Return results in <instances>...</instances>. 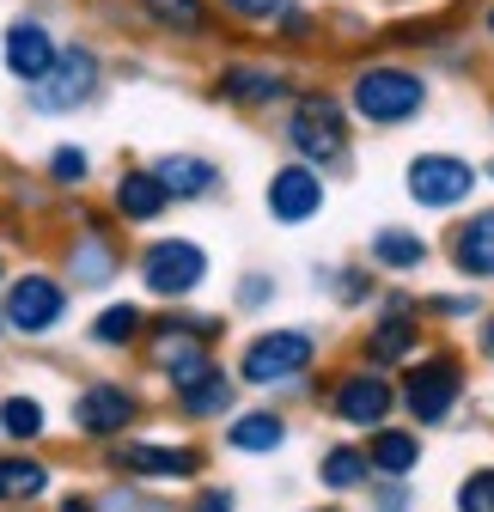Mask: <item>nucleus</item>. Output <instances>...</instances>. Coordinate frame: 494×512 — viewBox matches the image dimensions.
<instances>
[{"label": "nucleus", "instance_id": "nucleus-6", "mask_svg": "<svg viewBox=\"0 0 494 512\" xmlns=\"http://www.w3.org/2000/svg\"><path fill=\"white\" fill-rule=\"evenodd\" d=\"M476 196V165L470 159H452V153H421L415 165H409V202H421V208H458V202H470Z\"/></svg>", "mask_w": 494, "mask_h": 512}, {"label": "nucleus", "instance_id": "nucleus-39", "mask_svg": "<svg viewBox=\"0 0 494 512\" xmlns=\"http://www.w3.org/2000/svg\"><path fill=\"white\" fill-rule=\"evenodd\" d=\"M0 330H7V317H0Z\"/></svg>", "mask_w": 494, "mask_h": 512}, {"label": "nucleus", "instance_id": "nucleus-2", "mask_svg": "<svg viewBox=\"0 0 494 512\" xmlns=\"http://www.w3.org/2000/svg\"><path fill=\"white\" fill-rule=\"evenodd\" d=\"M427 104V80L409 68H360L354 74V110L373 128H397L409 116H421Z\"/></svg>", "mask_w": 494, "mask_h": 512}, {"label": "nucleus", "instance_id": "nucleus-26", "mask_svg": "<svg viewBox=\"0 0 494 512\" xmlns=\"http://www.w3.org/2000/svg\"><path fill=\"white\" fill-rule=\"evenodd\" d=\"M43 427H49V415H43L37 397L13 391L7 403H0V433H7V439H43Z\"/></svg>", "mask_w": 494, "mask_h": 512}, {"label": "nucleus", "instance_id": "nucleus-38", "mask_svg": "<svg viewBox=\"0 0 494 512\" xmlns=\"http://www.w3.org/2000/svg\"><path fill=\"white\" fill-rule=\"evenodd\" d=\"M0 275H7V256H0Z\"/></svg>", "mask_w": 494, "mask_h": 512}, {"label": "nucleus", "instance_id": "nucleus-25", "mask_svg": "<svg viewBox=\"0 0 494 512\" xmlns=\"http://www.w3.org/2000/svg\"><path fill=\"white\" fill-rule=\"evenodd\" d=\"M373 263H385V269H421L427 263V244L415 232H403V226H385L373 238Z\"/></svg>", "mask_w": 494, "mask_h": 512}, {"label": "nucleus", "instance_id": "nucleus-14", "mask_svg": "<svg viewBox=\"0 0 494 512\" xmlns=\"http://www.w3.org/2000/svg\"><path fill=\"white\" fill-rule=\"evenodd\" d=\"M116 464L129 476H196L202 452H190V445H129V452H116Z\"/></svg>", "mask_w": 494, "mask_h": 512}, {"label": "nucleus", "instance_id": "nucleus-28", "mask_svg": "<svg viewBox=\"0 0 494 512\" xmlns=\"http://www.w3.org/2000/svg\"><path fill=\"white\" fill-rule=\"evenodd\" d=\"M360 482H366V452H354V445L324 452V488H360Z\"/></svg>", "mask_w": 494, "mask_h": 512}, {"label": "nucleus", "instance_id": "nucleus-4", "mask_svg": "<svg viewBox=\"0 0 494 512\" xmlns=\"http://www.w3.org/2000/svg\"><path fill=\"white\" fill-rule=\"evenodd\" d=\"M0 317H7V330H19V336H49L61 317H68V287L55 275H43V269H31V275H19L7 287Z\"/></svg>", "mask_w": 494, "mask_h": 512}, {"label": "nucleus", "instance_id": "nucleus-27", "mask_svg": "<svg viewBox=\"0 0 494 512\" xmlns=\"http://www.w3.org/2000/svg\"><path fill=\"white\" fill-rule=\"evenodd\" d=\"M141 13L165 31H183V37L202 31V0H141Z\"/></svg>", "mask_w": 494, "mask_h": 512}, {"label": "nucleus", "instance_id": "nucleus-21", "mask_svg": "<svg viewBox=\"0 0 494 512\" xmlns=\"http://www.w3.org/2000/svg\"><path fill=\"white\" fill-rule=\"evenodd\" d=\"M421 464V439L403 427H385L373 445H366V470H385V476H409Z\"/></svg>", "mask_w": 494, "mask_h": 512}, {"label": "nucleus", "instance_id": "nucleus-12", "mask_svg": "<svg viewBox=\"0 0 494 512\" xmlns=\"http://www.w3.org/2000/svg\"><path fill=\"white\" fill-rule=\"evenodd\" d=\"M391 384L379 378V372H348L342 384H336V397H330V409L342 415V421H354V427H379L385 415H391Z\"/></svg>", "mask_w": 494, "mask_h": 512}, {"label": "nucleus", "instance_id": "nucleus-24", "mask_svg": "<svg viewBox=\"0 0 494 512\" xmlns=\"http://www.w3.org/2000/svg\"><path fill=\"white\" fill-rule=\"evenodd\" d=\"M415 342H421V330L397 311V317H385V324L366 336V360H373V366H385V360H409V348H415Z\"/></svg>", "mask_w": 494, "mask_h": 512}, {"label": "nucleus", "instance_id": "nucleus-36", "mask_svg": "<svg viewBox=\"0 0 494 512\" xmlns=\"http://www.w3.org/2000/svg\"><path fill=\"white\" fill-rule=\"evenodd\" d=\"M482 342H488V354H494V324H488V336H482Z\"/></svg>", "mask_w": 494, "mask_h": 512}, {"label": "nucleus", "instance_id": "nucleus-34", "mask_svg": "<svg viewBox=\"0 0 494 512\" xmlns=\"http://www.w3.org/2000/svg\"><path fill=\"white\" fill-rule=\"evenodd\" d=\"M409 506V494L403 488H385V500H379V512H403Z\"/></svg>", "mask_w": 494, "mask_h": 512}, {"label": "nucleus", "instance_id": "nucleus-29", "mask_svg": "<svg viewBox=\"0 0 494 512\" xmlns=\"http://www.w3.org/2000/svg\"><path fill=\"white\" fill-rule=\"evenodd\" d=\"M92 177V159L74 147V141H61L55 153H49V183H61V189H74V183H86Z\"/></svg>", "mask_w": 494, "mask_h": 512}, {"label": "nucleus", "instance_id": "nucleus-15", "mask_svg": "<svg viewBox=\"0 0 494 512\" xmlns=\"http://www.w3.org/2000/svg\"><path fill=\"white\" fill-rule=\"evenodd\" d=\"M49 494V464L31 452H7L0 458V506H31Z\"/></svg>", "mask_w": 494, "mask_h": 512}, {"label": "nucleus", "instance_id": "nucleus-22", "mask_svg": "<svg viewBox=\"0 0 494 512\" xmlns=\"http://www.w3.org/2000/svg\"><path fill=\"white\" fill-rule=\"evenodd\" d=\"M141 330H147L141 305H104L92 317V342L98 348H129V342H141Z\"/></svg>", "mask_w": 494, "mask_h": 512}, {"label": "nucleus", "instance_id": "nucleus-8", "mask_svg": "<svg viewBox=\"0 0 494 512\" xmlns=\"http://www.w3.org/2000/svg\"><path fill=\"white\" fill-rule=\"evenodd\" d=\"M55 31H49V19H37V13H19L7 31H0V68H7L19 86H37L43 74H49V61H55Z\"/></svg>", "mask_w": 494, "mask_h": 512}, {"label": "nucleus", "instance_id": "nucleus-19", "mask_svg": "<svg viewBox=\"0 0 494 512\" xmlns=\"http://www.w3.org/2000/svg\"><path fill=\"white\" fill-rule=\"evenodd\" d=\"M220 98H232V104H244V110H257V104H275V98H287V80L275 74V68H226L220 74V86H214Z\"/></svg>", "mask_w": 494, "mask_h": 512}, {"label": "nucleus", "instance_id": "nucleus-37", "mask_svg": "<svg viewBox=\"0 0 494 512\" xmlns=\"http://www.w3.org/2000/svg\"><path fill=\"white\" fill-rule=\"evenodd\" d=\"M488 37H494V7H488Z\"/></svg>", "mask_w": 494, "mask_h": 512}, {"label": "nucleus", "instance_id": "nucleus-11", "mask_svg": "<svg viewBox=\"0 0 494 512\" xmlns=\"http://www.w3.org/2000/svg\"><path fill=\"white\" fill-rule=\"evenodd\" d=\"M318 208H324V177H318L312 165H281V171L269 177V214H275V220L299 226V220H312Z\"/></svg>", "mask_w": 494, "mask_h": 512}, {"label": "nucleus", "instance_id": "nucleus-30", "mask_svg": "<svg viewBox=\"0 0 494 512\" xmlns=\"http://www.w3.org/2000/svg\"><path fill=\"white\" fill-rule=\"evenodd\" d=\"M458 512H494V470H476L458 488Z\"/></svg>", "mask_w": 494, "mask_h": 512}, {"label": "nucleus", "instance_id": "nucleus-10", "mask_svg": "<svg viewBox=\"0 0 494 512\" xmlns=\"http://www.w3.org/2000/svg\"><path fill=\"white\" fill-rule=\"evenodd\" d=\"M135 415H141V403H135L129 384H86V391L74 397V427L86 439H110V433L129 427Z\"/></svg>", "mask_w": 494, "mask_h": 512}, {"label": "nucleus", "instance_id": "nucleus-5", "mask_svg": "<svg viewBox=\"0 0 494 512\" xmlns=\"http://www.w3.org/2000/svg\"><path fill=\"white\" fill-rule=\"evenodd\" d=\"M287 141L305 153V159H342L348 153V116H342V104L330 98V92H305L299 104H293V122H287Z\"/></svg>", "mask_w": 494, "mask_h": 512}, {"label": "nucleus", "instance_id": "nucleus-33", "mask_svg": "<svg viewBox=\"0 0 494 512\" xmlns=\"http://www.w3.org/2000/svg\"><path fill=\"white\" fill-rule=\"evenodd\" d=\"M190 512H232V494H226V488H208V494H202Z\"/></svg>", "mask_w": 494, "mask_h": 512}, {"label": "nucleus", "instance_id": "nucleus-23", "mask_svg": "<svg viewBox=\"0 0 494 512\" xmlns=\"http://www.w3.org/2000/svg\"><path fill=\"white\" fill-rule=\"evenodd\" d=\"M287 439V421L281 415H238L226 427V445L232 452H275V445Z\"/></svg>", "mask_w": 494, "mask_h": 512}, {"label": "nucleus", "instance_id": "nucleus-18", "mask_svg": "<svg viewBox=\"0 0 494 512\" xmlns=\"http://www.w3.org/2000/svg\"><path fill=\"white\" fill-rule=\"evenodd\" d=\"M116 263H122V256H116V244L104 232H86V238L68 244V281L74 287H104L116 275Z\"/></svg>", "mask_w": 494, "mask_h": 512}, {"label": "nucleus", "instance_id": "nucleus-7", "mask_svg": "<svg viewBox=\"0 0 494 512\" xmlns=\"http://www.w3.org/2000/svg\"><path fill=\"white\" fill-rule=\"evenodd\" d=\"M458 391H464V366L452 354H434V360H415L409 366V384H403V403L415 421H446L458 409Z\"/></svg>", "mask_w": 494, "mask_h": 512}, {"label": "nucleus", "instance_id": "nucleus-3", "mask_svg": "<svg viewBox=\"0 0 494 512\" xmlns=\"http://www.w3.org/2000/svg\"><path fill=\"white\" fill-rule=\"evenodd\" d=\"M208 281V256L196 238H159L141 250V287L159 293V299H183V293H196Z\"/></svg>", "mask_w": 494, "mask_h": 512}, {"label": "nucleus", "instance_id": "nucleus-13", "mask_svg": "<svg viewBox=\"0 0 494 512\" xmlns=\"http://www.w3.org/2000/svg\"><path fill=\"white\" fill-rule=\"evenodd\" d=\"M153 177H159V189H165L171 202H202V196H214V189H220V165H208L196 153H165L153 165Z\"/></svg>", "mask_w": 494, "mask_h": 512}, {"label": "nucleus", "instance_id": "nucleus-31", "mask_svg": "<svg viewBox=\"0 0 494 512\" xmlns=\"http://www.w3.org/2000/svg\"><path fill=\"white\" fill-rule=\"evenodd\" d=\"M220 7H226L232 19H244V25H263V19H281L287 0H220Z\"/></svg>", "mask_w": 494, "mask_h": 512}, {"label": "nucleus", "instance_id": "nucleus-16", "mask_svg": "<svg viewBox=\"0 0 494 512\" xmlns=\"http://www.w3.org/2000/svg\"><path fill=\"white\" fill-rule=\"evenodd\" d=\"M452 256H458V269L470 281H494V208L488 214H470V226H458Z\"/></svg>", "mask_w": 494, "mask_h": 512}, {"label": "nucleus", "instance_id": "nucleus-17", "mask_svg": "<svg viewBox=\"0 0 494 512\" xmlns=\"http://www.w3.org/2000/svg\"><path fill=\"white\" fill-rule=\"evenodd\" d=\"M165 208H171V196L159 189L153 171H122V177H116V214H122V220L147 226V220H159Z\"/></svg>", "mask_w": 494, "mask_h": 512}, {"label": "nucleus", "instance_id": "nucleus-20", "mask_svg": "<svg viewBox=\"0 0 494 512\" xmlns=\"http://www.w3.org/2000/svg\"><path fill=\"white\" fill-rule=\"evenodd\" d=\"M226 409H232V378L220 366H208L196 384L177 391V415H190V421H208V415H226Z\"/></svg>", "mask_w": 494, "mask_h": 512}, {"label": "nucleus", "instance_id": "nucleus-9", "mask_svg": "<svg viewBox=\"0 0 494 512\" xmlns=\"http://www.w3.org/2000/svg\"><path fill=\"white\" fill-rule=\"evenodd\" d=\"M305 366H312V336H305V330L257 336L251 348H244V360H238V372L251 378V384H287V378H299Z\"/></svg>", "mask_w": 494, "mask_h": 512}, {"label": "nucleus", "instance_id": "nucleus-35", "mask_svg": "<svg viewBox=\"0 0 494 512\" xmlns=\"http://www.w3.org/2000/svg\"><path fill=\"white\" fill-rule=\"evenodd\" d=\"M61 512H98V506H92L86 494H68V500H61Z\"/></svg>", "mask_w": 494, "mask_h": 512}, {"label": "nucleus", "instance_id": "nucleus-32", "mask_svg": "<svg viewBox=\"0 0 494 512\" xmlns=\"http://www.w3.org/2000/svg\"><path fill=\"white\" fill-rule=\"evenodd\" d=\"M269 293H275V281H269V275H244L238 305H269Z\"/></svg>", "mask_w": 494, "mask_h": 512}, {"label": "nucleus", "instance_id": "nucleus-1", "mask_svg": "<svg viewBox=\"0 0 494 512\" xmlns=\"http://www.w3.org/2000/svg\"><path fill=\"white\" fill-rule=\"evenodd\" d=\"M98 86H104L98 49L92 43H61L55 61H49V74L37 86H25V92H31V110L37 116H68V110H86L98 98Z\"/></svg>", "mask_w": 494, "mask_h": 512}]
</instances>
